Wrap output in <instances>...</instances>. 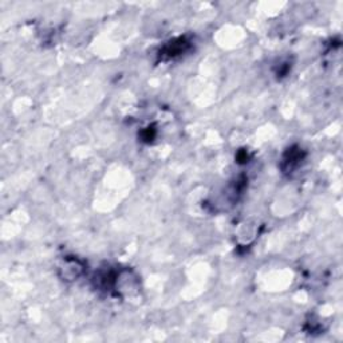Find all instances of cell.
<instances>
[{
	"label": "cell",
	"mask_w": 343,
	"mask_h": 343,
	"mask_svg": "<svg viewBox=\"0 0 343 343\" xmlns=\"http://www.w3.org/2000/svg\"><path fill=\"white\" fill-rule=\"evenodd\" d=\"M85 265L75 258H66L59 267L60 276L63 280H77L83 273Z\"/></svg>",
	"instance_id": "cell-1"
},
{
	"label": "cell",
	"mask_w": 343,
	"mask_h": 343,
	"mask_svg": "<svg viewBox=\"0 0 343 343\" xmlns=\"http://www.w3.org/2000/svg\"><path fill=\"white\" fill-rule=\"evenodd\" d=\"M302 159V154L299 150H294V149H291L288 154L284 157V164H290V167L287 170H292L294 169V165L298 163V161H301Z\"/></svg>",
	"instance_id": "cell-2"
}]
</instances>
